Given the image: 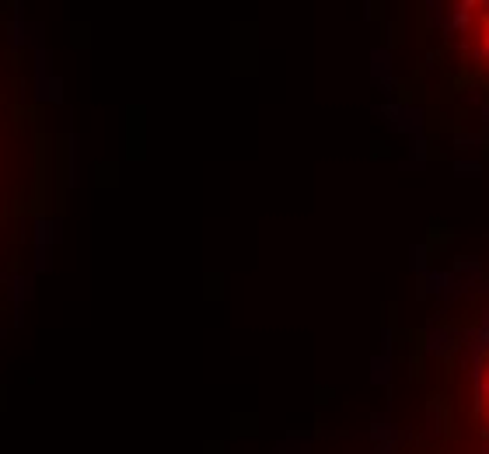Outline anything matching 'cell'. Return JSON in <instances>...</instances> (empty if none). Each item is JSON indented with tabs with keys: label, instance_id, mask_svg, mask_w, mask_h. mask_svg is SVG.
I'll return each instance as SVG.
<instances>
[{
	"label": "cell",
	"instance_id": "277c9868",
	"mask_svg": "<svg viewBox=\"0 0 489 454\" xmlns=\"http://www.w3.org/2000/svg\"><path fill=\"white\" fill-rule=\"evenodd\" d=\"M483 56H486V60H489V39H486V45H483Z\"/></svg>",
	"mask_w": 489,
	"mask_h": 454
},
{
	"label": "cell",
	"instance_id": "6da1fadb",
	"mask_svg": "<svg viewBox=\"0 0 489 454\" xmlns=\"http://www.w3.org/2000/svg\"><path fill=\"white\" fill-rule=\"evenodd\" d=\"M423 433H426V441H437L444 433V413L437 402H426V430Z\"/></svg>",
	"mask_w": 489,
	"mask_h": 454
},
{
	"label": "cell",
	"instance_id": "7a4b0ae2",
	"mask_svg": "<svg viewBox=\"0 0 489 454\" xmlns=\"http://www.w3.org/2000/svg\"><path fill=\"white\" fill-rule=\"evenodd\" d=\"M392 377V367H388V360H374V381L377 384H385Z\"/></svg>",
	"mask_w": 489,
	"mask_h": 454
},
{
	"label": "cell",
	"instance_id": "3957f363",
	"mask_svg": "<svg viewBox=\"0 0 489 454\" xmlns=\"http://www.w3.org/2000/svg\"><path fill=\"white\" fill-rule=\"evenodd\" d=\"M370 454H399V444H374Z\"/></svg>",
	"mask_w": 489,
	"mask_h": 454
},
{
	"label": "cell",
	"instance_id": "5b68a950",
	"mask_svg": "<svg viewBox=\"0 0 489 454\" xmlns=\"http://www.w3.org/2000/svg\"><path fill=\"white\" fill-rule=\"evenodd\" d=\"M483 454H489V448H483Z\"/></svg>",
	"mask_w": 489,
	"mask_h": 454
}]
</instances>
